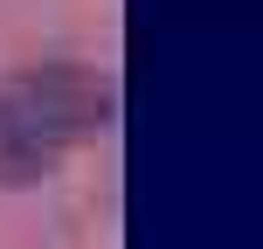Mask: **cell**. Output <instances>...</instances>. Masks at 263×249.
<instances>
[{
  "mask_svg": "<svg viewBox=\"0 0 263 249\" xmlns=\"http://www.w3.org/2000/svg\"><path fill=\"white\" fill-rule=\"evenodd\" d=\"M118 90L90 63H42L0 83V187H35L111 125Z\"/></svg>",
  "mask_w": 263,
  "mask_h": 249,
  "instance_id": "obj_1",
  "label": "cell"
}]
</instances>
